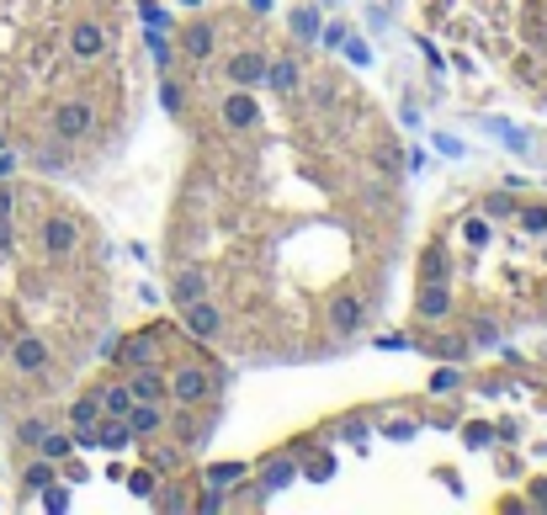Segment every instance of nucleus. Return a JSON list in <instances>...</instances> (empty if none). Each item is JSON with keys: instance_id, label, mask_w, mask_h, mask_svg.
Wrapping results in <instances>:
<instances>
[{"instance_id": "nucleus-16", "label": "nucleus", "mask_w": 547, "mask_h": 515, "mask_svg": "<svg viewBox=\"0 0 547 515\" xmlns=\"http://www.w3.org/2000/svg\"><path fill=\"white\" fill-rule=\"evenodd\" d=\"M293 478H298V467H293V462L271 457V462H266V473H260V494H277V489H287Z\"/></svg>"}, {"instance_id": "nucleus-29", "label": "nucleus", "mask_w": 547, "mask_h": 515, "mask_svg": "<svg viewBox=\"0 0 547 515\" xmlns=\"http://www.w3.org/2000/svg\"><path fill=\"white\" fill-rule=\"evenodd\" d=\"M484 213H489V218H505V213H516V202L494 191V197H489V202H484Z\"/></svg>"}, {"instance_id": "nucleus-22", "label": "nucleus", "mask_w": 547, "mask_h": 515, "mask_svg": "<svg viewBox=\"0 0 547 515\" xmlns=\"http://www.w3.org/2000/svg\"><path fill=\"white\" fill-rule=\"evenodd\" d=\"M420 271H426V282H441V271H446V255L430 244L426 255H420Z\"/></svg>"}, {"instance_id": "nucleus-17", "label": "nucleus", "mask_w": 547, "mask_h": 515, "mask_svg": "<svg viewBox=\"0 0 547 515\" xmlns=\"http://www.w3.org/2000/svg\"><path fill=\"white\" fill-rule=\"evenodd\" d=\"M96 394H101V414H128V409H133V388L118 383V377H112L107 388H96Z\"/></svg>"}, {"instance_id": "nucleus-28", "label": "nucleus", "mask_w": 547, "mask_h": 515, "mask_svg": "<svg viewBox=\"0 0 547 515\" xmlns=\"http://www.w3.org/2000/svg\"><path fill=\"white\" fill-rule=\"evenodd\" d=\"M160 102H165L171 112H181V85H176V80H160Z\"/></svg>"}, {"instance_id": "nucleus-36", "label": "nucleus", "mask_w": 547, "mask_h": 515, "mask_svg": "<svg viewBox=\"0 0 547 515\" xmlns=\"http://www.w3.org/2000/svg\"><path fill=\"white\" fill-rule=\"evenodd\" d=\"M532 505H547V484H537V489H532Z\"/></svg>"}, {"instance_id": "nucleus-20", "label": "nucleus", "mask_w": 547, "mask_h": 515, "mask_svg": "<svg viewBox=\"0 0 547 515\" xmlns=\"http://www.w3.org/2000/svg\"><path fill=\"white\" fill-rule=\"evenodd\" d=\"M240 478H244V462H213V467H207V484H213V489L240 484Z\"/></svg>"}, {"instance_id": "nucleus-34", "label": "nucleus", "mask_w": 547, "mask_h": 515, "mask_svg": "<svg viewBox=\"0 0 547 515\" xmlns=\"http://www.w3.org/2000/svg\"><path fill=\"white\" fill-rule=\"evenodd\" d=\"M340 436H351V441H362V436H366V425H362V420H346V425H340Z\"/></svg>"}, {"instance_id": "nucleus-7", "label": "nucleus", "mask_w": 547, "mask_h": 515, "mask_svg": "<svg viewBox=\"0 0 547 515\" xmlns=\"http://www.w3.org/2000/svg\"><path fill=\"white\" fill-rule=\"evenodd\" d=\"M181 314H186V330H191L197 341H218V335H224V314H218V308H213L207 297H197V303H186Z\"/></svg>"}, {"instance_id": "nucleus-24", "label": "nucleus", "mask_w": 547, "mask_h": 515, "mask_svg": "<svg viewBox=\"0 0 547 515\" xmlns=\"http://www.w3.org/2000/svg\"><path fill=\"white\" fill-rule=\"evenodd\" d=\"M521 229L526 234H547V208H526V213H521Z\"/></svg>"}, {"instance_id": "nucleus-9", "label": "nucleus", "mask_w": 547, "mask_h": 515, "mask_svg": "<svg viewBox=\"0 0 547 515\" xmlns=\"http://www.w3.org/2000/svg\"><path fill=\"white\" fill-rule=\"evenodd\" d=\"M138 436H133V425H128V414H101V425H96V447L101 452H128Z\"/></svg>"}, {"instance_id": "nucleus-32", "label": "nucleus", "mask_w": 547, "mask_h": 515, "mask_svg": "<svg viewBox=\"0 0 547 515\" xmlns=\"http://www.w3.org/2000/svg\"><path fill=\"white\" fill-rule=\"evenodd\" d=\"M388 436H393V441H410V436H415V425H410V420H393V425H388Z\"/></svg>"}, {"instance_id": "nucleus-33", "label": "nucleus", "mask_w": 547, "mask_h": 515, "mask_svg": "<svg viewBox=\"0 0 547 515\" xmlns=\"http://www.w3.org/2000/svg\"><path fill=\"white\" fill-rule=\"evenodd\" d=\"M11 208H16V191H11V186H0V218H11Z\"/></svg>"}, {"instance_id": "nucleus-18", "label": "nucleus", "mask_w": 547, "mask_h": 515, "mask_svg": "<svg viewBox=\"0 0 547 515\" xmlns=\"http://www.w3.org/2000/svg\"><path fill=\"white\" fill-rule=\"evenodd\" d=\"M181 49L191 58H207L213 54V27H207V22H191V27L181 32Z\"/></svg>"}, {"instance_id": "nucleus-14", "label": "nucleus", "mask_w": 547, "mask_h": 515, "mask_svg": "<svg viewBox=\"0 0 547 515\" xmlns=\"http://www.w3.org/2000/svg\"><path fill=\"white\" fill-rule=\"evenodd\" d=\"M266 85H271L277 96H293V91L304 85V69H298V58H277V64H266Z\"/></svg>"}, {"instance_id": "nucleus-12", "label": "nucleus", "mask_w": 547, "mask_h": 515, "mask_svg": "<svg viewBox=\"0 0 547 515\" xmlns=\"http://www.w3.org/2000/svg\"><path fill=\"white\" fill-rule=\"evenodd\" d=\"M224 69H229V80H234V85H244V91H255V85L266 80V58L250 54V49H240V54L229 58Z\"/></svg>"}, {"instance_id": "nucleus-25", "label": "nucleus", "mask_w": 547, "mask_h": 515, "mask_svg": "<svg viewBox=\"0 0 547 515\" xmlns=\"http://www.w3.org/2000/svg\"><path fill=\"white\" fill-rule=\"evenodd\" d=\"M293 32H298V38H313V32H319V16H313V11H293Z\"/></svg>"}, {"instance_id": "nucleus-13", "label": "nucleus", "mask_w": 547, "mask_h": 515, "mask_svg": "<svg viewBox=\"0 0 547 515\" xmlns=\"http://www.w3.org/2000/svg\"><path fill=\"white\" fill-rule=\"evenodd\" d=\"M415 314H420V319H446V314H452V292L441 282H426L415 292Z\"/></svg>"}, {"instance_id": "nucleus-2", "label": "nucleus", "mask_w": 547, "mask_h": 515, "mask_svg": "<svg viewBox=\"0 0 547 515\" xmlns=\"http://www.w3.org/2000/svg\"><path fill=\"white\" fill-rule=\"evenodd\" d=\"M91 128H96V107L91 102H59L54 107V138L59 144H80Z\"/></svg>"}, {"instance_id": "nucleus-35", "label": "nucleus", "mask_w": 547, "mask_h": 515, "mask_svg": "<svg viewBox=\"0 0 547 515\" xmlns=\"http://www.w3.org/2000/svg\"><path fill=\"white\" fill-rule=\"evenodd\" d=\"M463 234H468V244H484V239H489V229H484V224H468Z\"/></svg>"}, {"instance_id": "nucleus-11", "label": "nucleus", "mask_w": 547, "mask_h": 515, "mask_svg": "<svg viewBox=\"0 0 547 515\" xmlns=\"http://www.w3.org/2000/svg\"><path fill=\"white\" fill-rule=\"evenodd\" d=\"M128 425H133V436H154V431H165V399H133Z\"/></svg>"}, {"instance_id": "nucleus-31", "label": "nucleus", "mask_w": 547, "mask_h": 515, "mask_svg": "<svg viewBox=\"0 0 547 515\" xmlns=\"http://www.w3.org/2000/svg\"><path fill=\"white\" fill-rule=\"evenodd\" d=\"M430 388H436V394H446V388H457V372H452V367H441V372L430 377Z\"/></svg>"}, {"instance_id": "nucleus-8", "label": "nucleus", "mask_w": 547, "mask_h": 515, "mask_svg": "<svg viewBox=\"0 0 547 515\" xmlns=\"http://www.w3.org/2000/svg\"><path fill=\"white\" fill-rule=\"evenodd\" d=\"M128 388H133V399H171V377L154 367V361H144V367H133V377H128Z\"/></svg>"}, {"instance_id": "nucleus-3", "label": "nucleus", "mask_w": 547, "mask_h": 515, "mask_svg": "<svg viewBox=\"0 0 547 515\" xmlns=\"http://www.w3.org/2000/svg\"><path fill=\"white\" fill-rule=\"evenodd\" d=\"M362 324H366V297L362 292H335V297H330V335L351 341Z\"/></svg>"}, {"instance_id": "nucleus-15", "label": "nucleus", "mask_w": 547, "mask_h": 515, "mask_svg": "<svg viewBox=\"0 0 547 515\" xmlns=\"http://www.w3.org/2000/svg\"><path fill=\"white\" fill-rule=\"evenodd\" d=\"M171 297H176V303H197V297H207V271H197V266H181V271H176V282H171Z\"/></svg>"}, {"instance_id": "nucleus-6", "label": "nucleus", "mask_w": 547, "mask_h": 515, "mask_svg": "<svg viewBox=\"0 0 547 515\" xmlns=\"http://www.w3.org/2000/svg\"><path fill=\"white\" fill-rule=\"evenodd\" d=\"M11 367H16L22 377H43V372H49V345L38 341V335H22V341L11 345Z\"/></svg>"}, {"instance_id": "nucleus-1", "label": "nucleus", "mask_w": 547, "mask_h": 515, "mask_svg": "<svg viewBox=\"0 0 547 515\" xmlns=\"http://www.w3.org/2000/svg\"><path fill=\"white\" fill-rule=\"evenodd\" d=\"M213 394V372H202L197 361H181L176 372H171V399L181 404V409H202Z\"/></svg>"}, {"instance_id": "nucleus-19", "label": "nucleus", "mask_w": 547, "mask_h": 515, "mask_svg": "<svg viewBox=\"0 0 547 515\" xmlns=\"http://www.w3.org/2000/svg\"><path fill=\"white\" fill-rule=\"evenodd\" d=\"M144 361H154V335H138V341H128V351H122V367L128 372L144 367Z\"/></svg>"}, {"instance_id": "nucleus-23", "label": "nucleus", "mask_w": 547, "mask_h": 515, "mask_svg": "<svg viewBox=\"0 0 547 515\" xmlns=\"http://www.w3.org/2000/svg\"><path fill=\"white\" fill-rule=\"evenodd\" d=\"M149 467H154V473H176V467H181V452H176V447H165V452H149Z\"/></svg>"}, {"instance_id": "nucleus-26", "label": "nucleus", "mask_w": 547, "mask_h": 515, "mask_svg": "<svg viewBox=\"0 0 547 515\" xmlns=\"http://www.w3.org/2000/svg\"><path fill=\"white\" fill-rule=\"evenodd\" d=\"M49 484H54V467H49V462L27 467V489H49Z\"/></svg>"}, {"instance_id": "nucleus-27", "label": "nucleus", "mask_w": 547, "mask_h": 515, "mask_svg": "<svg viewBox=\"0 0 547 515\" xmlns=\"http://www.w3.org/2000/svg\"><path fill=\"white\" fill-rule=\"evenodd\" d=\"M128 489L149 500V494H154V467H144V473H133V478H128Z\"/></svg>"}, {"instance_id": "nucleus-21", "label": "nucleus", "mask_w": 547, "mask_h": 515, "mask_svg": "<svg viewBox=\"0 0 547 515\" xmlns=\"http://www.w3.org/2000/svg\"><path fill=\"white\" fill-rule=\"evenodd\" d=\"M38 452H43L49 462H59V457L75 452V436H43V441H38Z\"/></svg>"}, {"instance_id": "nucleus-30", "label": "nucleus", "mask_w": 547, "mask_h": 515, "mask_svg": "<svg viewBox=\"0 0 547 515\" xmlns=\"http://www.w3.org/2000/svg\"><path fill=\"white\" fill-rule=\"evenodd\" d=\"M43 436H49V425H43V420H27V425H22V441H27V447H38Z\"/></svg>"}, {"instance_id": "nucleus-4", "label": "nucleus", "mask_w": 547, "mask_h": 515, "mask_svg": "<svg viewBox=\"0 0 547 515\" xmlns=\"http://www.w3.org/2000/svg\"><path fill=\"white\" fill-rule=\"evenodd\" d=\"M75 244H80V224L64 218V213H54V218L43 224V255H49V261H64V255H75Z\"/></svg>"}, {"instance_id": "nucleus-10", "label": "nucleus", "mask_w": 547, "mask_h": 515, "mask_svg": "<svg viewBox=\"0 0 547 515\" xmlns=\"http://www.w3.org/2000/svg\"><path fill=\"white\" fill-rule=\"evenodd\" d=\"M69 54L75 58H101L107 54V32H101L96 22H75V27H69Z\"/></svg>"}, {"instance_id": "nucleus-5", "label": "nucleus", "mask_w": 547, "mask_h": 515, "mask_svg": "<svg viewBox=\"0 0 547 515\" xmlns=\"http://www.w3.org/2000/svg\"><path fill=\"white\" fill-rule=\"evenodd\" d=\"M218 117H224V128H234V133H250V128L260 122V107H255V96H250L244 85H234V91L224 96Z\"/></svg>"}]
</instances>
